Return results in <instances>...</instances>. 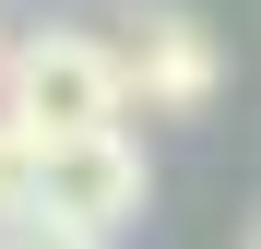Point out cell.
I'll list each match as a JSON object with an SVG mask.
<instances>
[{
    "instance_id": "1",
    "label": "cell",
    "mask_w": 261,
    "mask_h": 249,
    "mask_svg": "<svg viewBox=\"0 0 261 249\" xmlns=\"http://www.w3.org/2000/svg\"><path fill=\"white\" fill-rule=\"evenodd\" d=\"M0 119H12L24 143L130 119V95H119V48H107V36H83V24H36V36H12V48H0Z\"/></svg>"
},
{
    "instance_id": "5",
    "label": "cell",
    "mask_w": 261,
    "mask_h": 249,
    "mask_svg": "<svg viewBox=\"0 0 261 249\" xmlns=\"http://www.w3.org/2000/svg\"><path fill=\"white\" fill-rule=\"evenodd\" d=\"M0 48H12V24H0Z\"/></svg>"
},
{
    "instance_id": "3",
    "label": "cell",
    "mask_w": 261,
    "mask_h": 249,
    "mask_svg": "<svg viewBox=\"0 0 261 249\" xmlns=\"http://www.w3.org/2000/svg\"><path fill=\"white\" fill-rule=\"evenodd\" d=\"M119 95L143 107V119H202L214 95H226V48H214V24L202 12H143L119 36Z\"/></svg>"
},
{
    "instance_id": "2",
    "label": "cell",
    "mask_w": 261,
    "mask_h": 249,
    "mask_svg": "<svg viewBox=\"0 0 261 249\" xmlns=\"http://www.w3.org/2000/svg\"><path fill=\"white\" fill-rule=\"evenodd\" d=\"M143 190H154V166L143 143H130V119H107V131H48V143H24V202L12 214H48L71 237H119L130 214H143Z\"/></svg>"
},
{
    "instance_id": "4",
    "label": "cell",
    "mask_w": 261,
    "mask_h": 249,
    "mask_svg": "<svg viewBox=\"0 0 261 249\" xmlns=\"http://www.w3.org/2000/svg\"><path fill=\"white\" fill-rule=\"evenodd\" d=\"M0 249H95V237H71V226H48V214H0Z\"/></svg>"
}]
</instances>
